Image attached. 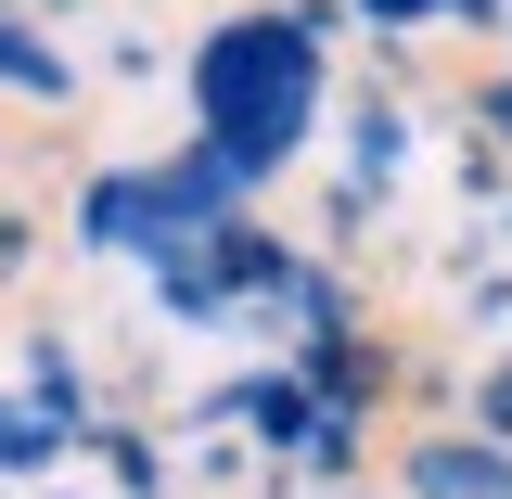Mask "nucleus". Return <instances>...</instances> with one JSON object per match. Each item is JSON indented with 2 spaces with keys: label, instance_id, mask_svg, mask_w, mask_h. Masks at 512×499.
Segmentation results:
<instances>
[{
  "label": "nucleus",
  "instance_id": "20e7f679",
  "mask_svg": "<svg viewBox=\"0 0 512 499\" xmlns=\"http://www.w3.org/2000/svg\"><path fill=\"white\" fill-rule=\"evenodd\" d=\"M410 474H423V499H512V461H500L487 436H474V448H461V436H448V448H423Z\"/></svg>",
  "mask_w": 512,
  "mask_h": 499
},
{
  "label": "nucleus",
  "instance_id": "0eeeda50",
  "mask_svg": "<svg viewBox=\"0 0 512 499\" xmlns=\"http://www.w3.org/2000/svg\"><path fill=\"white\" fill-rule=\"evenodd\" d=\"M359 26H384V39H423V26H448V0H359Z\"/></svg>",
  "mask_w": 512,
  "mask_h": 499
},
{
  "label": "nucleus",
  "instance_id": "6e6552de",
  "mask_svg": "<svg viewBox=\"0 0 512 499\" xmlns=\"http://www.w3.org/2000/svg\"><path fill=\"white\" fill-rule=\"evenodd\" d=\"M487 423H500V436H512V359H500V372H487Z\"/></svg>",
  "mask_w": 512,
  "mask_h": 499
},
{
  "label": "nucleus",
  "instance_id": "39448f33",
  "mask_svg": "<svg viewBox=\"0 0 512 499\" xmlns=\"http://www.w3.org/2000/svg\"><path fill=\"white\" fill-rule=\"evenodd\" d=\"M0 90H26V103H64V90H77V64H64L39 26H13V13H0Z\"/></svg>",
  "mask_w": 512,
  "mask_h": 499
},
{
  "label": "nucleus",
  "instance_id": "f257e3e1",
  "mask_svg": "<svg viewBox=\"0 0 512 499\" xmlns=\"http://www.w3.org/2000/svg\"><path fill=\"white\" fill-rule=\"evenodd\" d=\"M180 90H192L205 154H218L244 192H269L320 141V116H333V64H320V26H308V13H218V26L192 39Z\"/></svg>",
  "mask_w": 512,
  "mask_h": 499
},
{
  "label": "nucleus",
  "instance_id": "f03ea898",
  "mask_svg": "<svg viewBox=\"0 0 512 499\" xmlns=\"http://www.w3.org/2000/svg\"><path fill=\"white\" fill-rule=\"evenodd\" d=\"M282 282V244L256 231V218H218V231H180V244H154V295L180 320H231V308H256Z\"/></svg>",
  "mask_w": 512,
  "mask_h": 499
},
{
  "label": "nucleus",
  "instance_id": "423d86ee",
  "mask_svg": "<svg viewBox=\"0 0 512 499\" xmlns=\"http://www.w3.org/2000/svg\"><path fill=\"white\" fill-rule=\"evenodd\" d=\"M397 180V103H346V192Z\"/></svg>",
  "mask_w": 512,
  "mask_h": 499
},
{
  "label": "nucleus",
  "instance_id": "7ed1b4c3",
  "mask_svg": "<svg viewBox=\"0 0 512 499\" xmlns=\"http://www.w3.org/2000/svg\"><path fill=\"white\" fill-rule=\"evenodd\" d=\"M77 244L90 256H141V167H103L77 192Z\"/></svg>",
  "mask_w": 512,
  "mask_h": 499
}]
</instances>
